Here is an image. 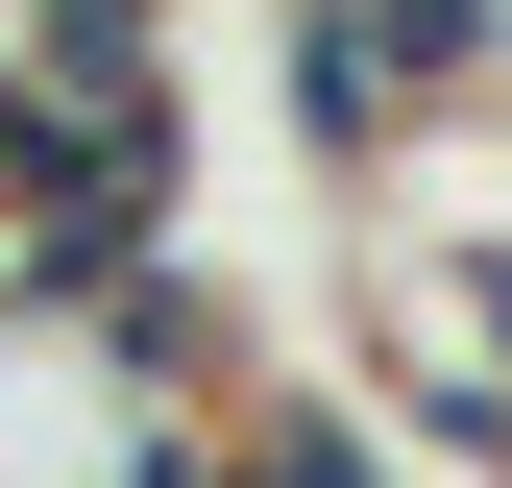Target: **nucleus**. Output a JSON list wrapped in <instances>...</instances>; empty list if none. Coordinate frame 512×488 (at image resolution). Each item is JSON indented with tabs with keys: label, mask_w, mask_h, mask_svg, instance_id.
<instances>
[{
	"label": "nucleus",
	"mask_w": 512,
	"mask_h": 488,
	"mask_svg": "<svg viewBox=\"0 0 512 488\" xmlns=\"http://www.w3.org/2000/svg\"><path fill=\"white\" fill-rule=\"evenodd\" d=\"M220 415L196 293L122 269V293H0V488H171Z\"/></svg>",
	"instance_id": "nucleus-1"
},
{
	"label": "nucleus",
	"mask_w": 512,
	"mask_h": 488,
	"mask_svg": "<svg viewBox=\"0 0 512 488\" xmlns=\"http://www.w3.org/2000/svg\"><path fill=\"white\" fill-rule=\"evenodd\" d=\"M171 488H391V464H366V440H342L317 391H220V415H196V464H171Z\"/></svg>",
	"instance_id": "nucleus-2"
}]
</instances>
